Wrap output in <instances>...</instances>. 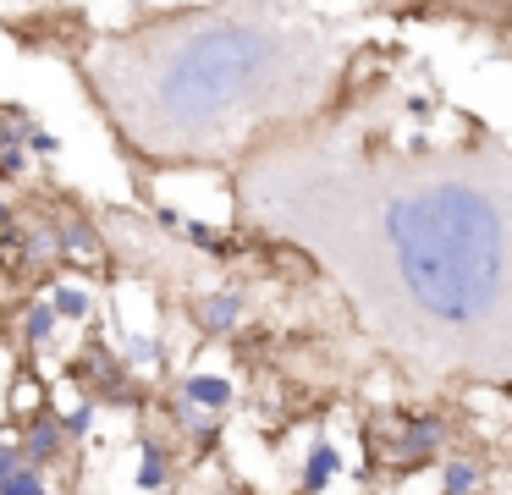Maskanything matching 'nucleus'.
Wrapping results in <instances>:
<instances>
[{
  "instance_id": "423d86ee",
  "label": "nucleus",
  "mask_w": 512,
  "mask_h": 495,
  "mask_svg": "<svg viewBox=\"0 0 512 495\" xmlns=\"http://www.w3.org/2000/svg\"><path fill=\"white\" fill-rule=\"evenodd\" d=\"M177 396L182 402H193V407H210V413H221V407H232V380H221V374H188V380L177 385Z\"/></svg>"
},
{
  "instance_id": "2eb2a0df",
  "label": "nucleus",
  "mask_w": 512,
  "mask_h": 495,
  "mask_svg": "<svg viewBox=\"0 0 512 495\" xmlns=\"http://www.w3.org/2000/svg\"><path fill=\"white\" fill-rule=\"evenodd\" d=\"M127 358H133V363H160V358H166V347H160L155 336H127Z\"/></svg>"
},
{
  "instance_id": "9b49d317",
  "label": "nucleus",
  "mask_w": 512,
  "mask_h": 495,
  "mask_svg": "<svg viewBox=\"0 0 512 495\" xmlns=\"http://www.w3.org/2000/svg\"><path fill=\"white\" fill-rule=\"evenodd\" d=\"M50 303H56V314H61V319H89L94 297L83 292V286H56V292H50Z\"/></svg>"
},
{
  "instance_id": "aec40b11",
  "label": "nucleus",
  "mask_w": 512,
  "mask_h": 495,
  "mask_svg": "<svg viewBox=\"0 0 512 495\" xmlns=\"http://www.w3.org/2000/svg\"><path fill=\"white\" fill-rule=\"evenodd\" d=\"M490 55H496V61H507V66H512V39H490Z\"/></svg>"
},
{
  "instance_id": "f03ea898",
  "label": "nucleus",
  "mask_w": 512,
  "mask_h": 495,
  "mask_svg": "<svg viewBox=\"0 0 512 495\" xmlns=\"http://www.w3.org/2000/svg\"><path fill=\"white\" fill-rule=\"evenodd\" d=\"M369 11L309 0H199L89 33L78 83L138 171H215L281 121L314 116L369 44Z\"/></svg>"
},
{
  "instance_id": "6e6552de",
  "label": "nucleus",
  "mask_w": 512,
  "mask_h": 495,
  "mask_svg": "<svg viewBox=\"0 0 512 495\" xmlns=\"http://www.w3.org/2000/svg\"><path fill=\"white\" fill-rule=\"evenodd\" d=\"M479 479H485V468H479V457H468V451H452L441 468V495H474Z\"/></svg>"
},
{
  "instance_id": "412c9836",
  "label": "nucleus",
  "mask_w": 512,
  "mask_h": 495,
  "mask_svg": "<svg viewBox=\"0 0 512 495\" xmlns=\"http://www.w3.org/2000/svg\"><path fill=\"white\" fill-rule=\"evenodd\" d=\"M34 6H39V11H45V6H56V0H34Z\"/></svg>"
},
{
  "instance_id": "1a4fd4ad",
  "label": "nucleus",
  "mask_w": 512,
  "mask_h": 495,
  "mask_svg": "<svg viewBox=\"0 0 512 495\" xmlns=\"http://www.w3.org/2000/svg\"><path fill=\"white\" fill-rule=\"evenodd\" d=\"M61 435H67V424H56V418H39L34 429H28V440H23V451L34 462H50L61 451Z\"/></svg>"
},
{
  "instance_id": "7ed1b4c3",
  "label": "nucleus",
  "mask_w": 512,
  "mask_h": 495,
  "mask_svg": "<svg viewBox=\"0 0 512 495\" xmlns=\"http://www.w3.org/2000/svg\"><path fill=\"white\" fill-rule=\"evenodd\" d=\"M369 17L397 28H468L485 39H512V0H369Z\"/></svg>"
},
{
  "instance_id": "9d476101",
  "label": "nucleus",
  "mask_w": 512,
  "mask_h": 495,
  "mask_svg": "<svg viewBox=\"0 0 512 495\" xmlns=\"http://www.w3.org/2000/svg\"><path fill=\"white\" fill-rule=\"evenodd\" d=\"M166 484V451L160 440H144V462H138V490H160Z\"/></svg>"
},
{
  "instance_id": "f257e3e1",
  "label": "nucleus",
  "mask_w": 512,
  "mask_h": 495,
  "mask_svg": "<svg viewBox=\"0 0 512 495\" xmlns=\"http://www.w3.org/2000/svg\"><path fill=\"white\" fill-rule=\"evenodd\" d=\"M402 44L369 39L314 116L281 121L226 165L232 209L342 292L375 352L435 396H512V138L397 77Z\"/></svg>"
},
{
  "instance_id": "6ab92c4d",
  "label": "nucleus",
  "mask_w": 512,
  "mask_h": 495,
  "mask_svg": "<svg viewBox=\"0 0 512 495\" xmlns=\"http://www.w3.org/2000/svg\"><path fill=\"white\" fill-rule=\"evenodd\" d=\"M28 143H34V149H39V154H56V138H50V132H39V127H34V132H28Z\"/></svg>"
},
{
  "instance_id": "20e7f679",
  "label": "nucleus",
  "mask_w": 512,
  "mask_h": 495,
  "mask_svg": "<svg viewBox=\"0 0 512 495\" xmlns=\"http://www.w3.org/2000/svg\"><path fill=\"white\" fill-rule=\"evenodd\" d=\"M375 440H386V446H391V468L408 473V468H419V462H430L435 451L452 440V418H446V413H402V424L397 429H380Z\"/></svg>"
},
{
  "instance_id": "0eeeda50",
  "label": "nucleus",
  "mask_w": 512,
  "mask_h": 495,
  "mask_svg": "<svg viewBox=\"0 0 512 495\" xmlns=\"http://www.w3.org/2000/svg\"><path fill=\"white\" fill-rule=\"evenodd\" d=\"M336 468H342L336 446H331V440H314L309 462H303V495H325V490H331V479H336Z\"/></svg>"
},
{
  "instance_id": "39448f33",
  "label": "nucleus",
  "mask_w": 512,
  "mask_h": 495,
  "mask_svg": "<svg viewBox=\"0 0 512 495\" xmlns=\"http://www.w3.org/2000/svg\"><path fill=\"white\" fill-rule=\"evenodd\" d=\"M193 319H199L204 336H226V330L243 319V297H237V292H210L199 308H193Z\"/></svg>"
},
{
  "instance_id": "dca6fc26",
  "label": "nucleus",
  "mask_w": 512,
  "mask_h": 495,
  "mask_svg": "<svg viewBox=\"0 0 512 495\" xmlns=\"http://www.w3.org/2000/svg\"><path fill=\"white\" fill-rule=\"evenodd\" d=\"M61 424H67V435H72V440H78V435H89V424H94V402H83L78 413H67Z\"/></svg>"
},
{
  "instance_id": "f3484780",
  "label": "nucleus",
  "mask_w": 512,
  "mask_h": 495,
  "mask_svg": "<svg viewBox=\"0 0 512 495\" xmlns=\"http://www.w3.org/2000/svg\"><path fill=\"white\" fill-rule=\"evenodd\" d=\"M23 11H39L34 0H0V17H23Z\"/></svg>"
},
{
  "instance_id": "f8f14e48",
  "label": "nucleus",
  "mask_w": 512,
  "mask_h": 495,
  "mask_svg": "<svg viewBox=\"0 0 512 495\" xmlns=\"http://www.w3.org/2000/svg\"><path fill=\"white\" fill-rule=\"evenodd\" d=\"M0 495H45V479H39L34 468H23V462H17V468L0 479Z\"/></svg>"
},
{
  "instance_id": "a211bd4d",
  "label": "nucleus",
  "mask_w": 512,
  "mask_h": 495,
  "mask_svg": "<svg viewBox=\"0 0 512 495\" xmlns=\"http://www.w3.org/2000/svg\"><path fill=\"white\" fill-rule=\"evenodd\" d=\"M17 462H23V451H17V446H0V479H6V473H12Z\"/></svg>"
},
{
  "instance_id": "4468645a",
  "label": "nucleus",
  "mask_w": 512,
  "mask_h": 495,
  "mask_svg": "<svg viewBox=\"0 0 512 495\" xmlns=\"http://www.w3.org/2000/svg\"><path fill=\"white\" fill-rule=\"evenodd\" d=\"M61 248H67L72 259H100V242L89 237V226H72L67 237H61Z\"/></svg>"
},
{
  "instance_id": "ddd939ff",
  "label": "nucleus",
  "mask_w": 512,
  "mask_h": 495,
  "mask_svg": "<svg viewBox=\"0 0 512 495\" xmlns=\"http://www.w3.org/2000/svg\"><path fill=\"white\" fill-rule=\"evenodd\" d=\"M56 319H61V314H56V303H39L34 314L23 319V336L39 347V341H50V330H56Z\"/></svg>"
}]
</instances>
